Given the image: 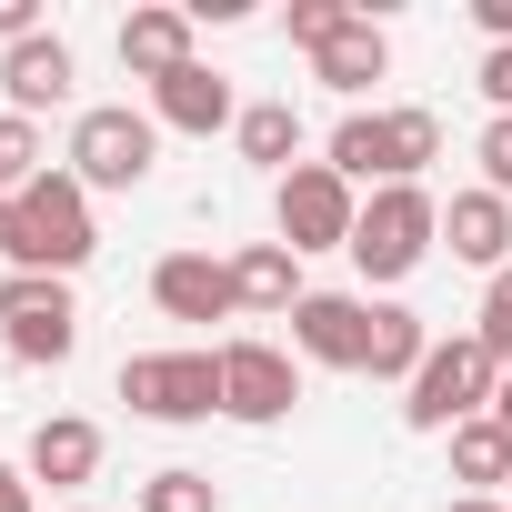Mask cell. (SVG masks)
Instances as JSON below:
<instances>
[{"label":"cell","mask_w":512,"mask_h":512,"mask_svg":"<svg viewBox=\"0 0 512 512\" xmlns=\"http://www.w3.org/2000/svg\"><path fill=\"white\" fill-rule=\"evenodd\" d=\"M492 392H502V352H492L482 332H452V342H432V362L402 382V422H412V432H462V422L492 412Z\"/></svg>","instance_id":"6da1fadb"},{"label":"cell","mask_w":512,"mask_h":512,"mask_svg":"<svg viewBox=\"0 0 512 512\" xmlns=\"http://www.w3.org/2000/svg\"><path fill=\"white\" fill-rule=\"evenodd\" d=\"M422 161H442V121L432 111H342L332 131V171L362 191H392V181H422Z\"/></svg>","instance_id":"7a4b0ae2"},{"label":"cell","mask_w":512,"mask_h":512,"mask_svg":"<svg viewBox=\"0 0 512 512\" xmlns=\"http://www.w3.org/2000/svg\"><path fill=\"white\" fill-rule=\"evenodd\" d=\"M91 251H101V231H91V191H81L71 171H41V181L21 191V241H11V272H51V282H71Z\"/></svg>","instance_id":"3957f363"},{"label":"cell","mask_w":512,"mask_h":512,"mask_svg":"<svg viewBox=\"0 0 512 512\" xmlns=\"http://www.w3.org/2000/svg\"><path fill=\"white\" fill-rule=\"evenodd\" d=\"M432 241H442V201H432L422 181H392V191H372L362 221H352V262H362V282H412V272L432 262Z\"/></svg>","instance_id":"277c9868"},{"label":"cell","mask_w":512,"mask_h":512,"mask_svg":"<svg viewBox=\"0 0 512 512\" xmlns=\"http://www.w3.org/2000/svg\"><path fill=\"white\" fill-rule=\"evenodd\" d=\"M151 161H161V121L131 111V101H91V111L71 121V161H61V171H71L81 191H141Z\"/></svg>","instance_id":"5b68a950"},{"label":"cell","mask_w":512,"mask_h":512,"mask_svg":"<svg viewBox=\"0 0 512 512\" xmlns=\"http://www.w3.org/2000/svg\"><path fill=\"white\" fill-rule=\"evenodd\" d=\"M121 402L141 422H211L221 412V352H131Z\"/></svg>","instance_id":"8992f818"},{"label":"cell","mask_w":512,"mask_h":512,"mask_svg":"<svg viewBox=\"0 0 512 512\" xmlns=\"http://www.w3.org/2000/svg\"><path fill=\"white\" fill-rule=\"evenodd\" d=\"M272 221H282V241L302 251H352V221H362V191L332 171V161H292L282 171V201H272Z\"/></svg>","instance_id":"52a82bcc"},{"label":"cell","mask_w":512,"mask_h":512,"mask_svg":"<svg viewBox=\"0 0 512 512\" xmlns=\"http://www.w3.org/2000/svg\"><path fill=\"white\" fill-rule=\"evenodd\" d=\"M0 342H11V362H71V342H81V302H71V282H51V272H11L0 282Z\"/></svg>","instance_id":"ba28073f"},{"label":"cell","mask_w":512,"mask_h":512,"mask_svg":"<svg viewBox=\"0 0 512 512\" xmlns=\"http://www.w3.org/2000/svg\"><path fill=\"white\" fill-rule=\"evenodd\" d=\"M302 402V372H292V352L282 342H221V412L231 422H251V432H262V422H282Z\"/></svg>","instance_id":"9c48e42d"},{"label":"cell","mask_w":512,"mask_h":512,"mask_svg":"<svg viewBox=\"0 0 512 512\" xmlns=\"http://www.w3.org/2000/svg\"><path fill=\"white\" fill-rule=\"evenodd\" d=\"M292 352L322 362V372H362V362H372V302H352V292H302V302H292Z\"/></svg>","instance_id":"30bf717a"},{"label":"cell","mask_w":512,"mask_h":512,"mask_svg":"<svg viewBox=\"0 0 512 512\" xmlns=\"http://www.w3.org/2000/svg\"><path fill=\"white\" fill-rule=\"evenodd\" d=\"M151 302L171 322H231L241 292H231V262H211V251H161L151 262Z\"/></svg>","instance_id":"8fae6325"},{"label":"cell","mask_w":512,"mask_h":512,"mask_svg":"<svg viewBox=\"0 0 512 512\" xmlns=\"http://www.w3.org/2000/svg\"><path fill=\"white\" fill-rule=\"evenodd\" d=\"M71 41L61 31H41V41H21V51H0V91H11V111L21 121H41V111H61L71 101Z\"/></svg>","instance_id":"7c38bea8"},{"label":"cell","mask_w":512,"mask_h":512,"mask_svg":"<svg viewBox=\"0 0 512 512\" xmlns=\"http://www.w3.org/2000/svg\"><path fill=\"white\" fill-rule=\"evenodd\" d=\"M151 121H161V131L211 141V131H231V121H241V101H231V81H221L211 61H191V71H171V81L151 91Z\"/></svg>","instance_id":"4fadbf2b"},{"label":"cell","mask_w":512,"mask_h":512,"mask_svg":"<svg viewBox=\"0 0 512 512\" xmlns=\"http://www.w3.org/2000/svg\"><path fill=\"white\" fill-rule=\"evenodd\" d=\"M442 241H452V262H472V272H512V201L502 191H452Z\"/></svg>","instance_id":"5bb4252c"},{"label":"cell","mask_w":512,"mask_h":512,"mask_svg":"<svg viewBox=\"0 0 512 512\" xmlns=\"http://www.w3.org/2000/svg\"><path fill=\"white\" fill-rule=\"evenodd\" d=\"M121 71L131 81H171V71H191V11H161V0H151V11H131L121 21Z\"/></svg>","instance_id":"9a60e30c"},{"label":"cell","mask_w":512,"mask_h":512,"mask_svg":"<svg viewBox=\"0 0 512 512\" xmlns=\"http://www.w3.org/2000/svg\"><path fill=\"white\" fill-rule=\"evenodd\" d=\"M231 292H241V312H282V322H292V302H302V251H292V241H241V251H231Z\"/></svg>","instance_id":"2e32d148"},{"label":"cell","mask_w":512,"mask_h":512,"mask_svg":"<svg viewBox=\"0 0 512 512\" xmlns=\"http://www.w3.org/2000/svg\"><path fill=\"white\" fill-rule=\"evenodd\" d=\"M91 472H101V422H81V412H51V422L31 432V482L71 492V482H91Z\"/></svg>","instance_id":"e0dca14e"},{"label":"cell","mask_w":512,"mask_h":512,"mask_svg":"<svg viewBox=\"0 0 512 512\" xmlns=\"http://www.w3.org/2000/svg\"><path fill=\"white\" fill-rule=\"evenodd\" d=\"M382 71H392V41H382V21H372V11H362L342 41H322V51H312V81H332V91H372Z\"/></svg>","instance_id":"ac0fdd59"},{"label":"cell","mask_w":512,"mask_h":512,"mask_svg":"<svg viewBox=\"0 0 512 512\" xmlns=\"http://www.w3.org/2000/svg\"><path fill=\"white\" fill-rule=\"evenodd\" d=\"M432 362V332H422V312H402V302H372V382H412Z\"/></svg>","instance_id":"d6986e66"},{"label":"cell","mask_w":512,"mask_h":512,"mask_svg":"<svg viewBox=\"0 0 512 512\" xmlns=\"http://www.w3.org/2000/svg\"><path fill=\"white\" fill-rule=\"evenodd\" d=\"M452 482H462V492H492V482L512 492V432H502L492 412L452 432Z\"/></svg>","instance_id":"ffe728a7"},{"label":"cell","mask_w":512,"mask_h":512,"mask_svg":"<svg viewBox=\"0 0 512 512\" xmlns=\"http://www.w3.org/2000/svg\"><path fill=\"white\" fill-rule=\"evenodd\" d=\"M231 141H241V161L292 171V151H302V111H292V101H251V111L231 121Z\"/></svg>","instance_id":"44dd1931"},{"label":"cell","mask_w":512,"mask_h":512,"mask_svg":"<svg viewBox=\"0 0 512 512\" xmlns=\"http://www.w3.org/2000/svg\"><path fill=\"white\" fill-rule=\"evenodd\" d=\"M141 512H221V482H211V472H191V462H171V472H151V482H141Z\"/></svg>","instance_id":"7402d4cb"},{"label":"cell","mask_w":512,"mask_h":512,"mask_svg":"<svg viewBox=\"0 0 512 512\" xmlns=\"http://www.w3.org/2000/svg\"><path fill=\"white\" fill-rule=\"evenodd\" d=\"M41 171H51V161H41V121H21V111H0V191L21 201V191H31Z\"/></svg>","instance_id":"603a6c76"},{"label":"cell","mask_w":512,"mask_h":512,"mask_svg":"<svg viewBox=\"0 0 512 512\" xmlns=\"http://www.w3.org/2000/svg\"><path fill=\"white\" fill-rule=\"evenodd\" d=\"M362 11L352 0H292V51H322V41H342Z\"/></svg>","instance_id":"cb8c5ba5"},{"label":"cell","mask_w":512,"mask_h":512,"mask_svg":"<svg viewBox=\"0 0 512 512\" xmlns=\"http://www.w3.org/2000/svg\"><path fill=\"white\" fill-rule=\"evenodd\" d=\"M472 332H482V342L502 352V372H512V272H492V282H482V322H472Z\"/></svg>","instance_id":"d4e9b609"},{"label":"cell","mask_w":512,"mask_h":512,"mask_svg":"<svg viewBox=\"0 0 512 512\" xmlns=\"http://www.w3.org/2000/svg\"><path fill=\"white\" fill-rule=\"evenodd\" d=\"M482 191H502V201H512V111H492V121H482Z\"/></svg>","instance_id":"484cf974"},{"label":"cell","mask_w":512,"mask_h":512,"mask_svg":"<svg viewBox=\"0 0 512 512\" xmlns=\"http://www.w3.org/2000/svg\"><path fill=\"white\" fill-rule=\"evenodd\" d=\"M0 512H41V482H31V462H0Z\"/></svg>","instance_id":"4316f807"},{"label":"cell","mask_w":512,"mask_h":512,"mask_svg":"<svg viewBox=\"0 0 512 512\" xmlns=\"http://www.w3.org/2000/svg\"><path fill=\"white\" fill-rule=\"evenodd\" d=\"M482 101L512 111V51H482Z\"/></svg>","instance_id":"83f0119b"},{"label":"cell","mask_w":512,"mask_h":512,"mask_svg":"<svg viewBox=\"0 0 512 512\" xmlns=\"http://www.w3.org/2000/svg\"><path fill=\"white\" fill-rule=\"evenodd\" d=\"M11 241H21V201L0 191V262H11Z\"/></svg>","instance_id":"f1b7e54d"},{"label":"cell","mask_w":512,"mask_h":512,"mask_svg":"<svg viewBox=\"0 0 512 512\" xmlns=\"http://www.w3.org/2000/svg\"><path fill=\"white\" fill-rule=\"evenodd\" d=\"M442 512H512V502H492V492H452Z\"/></svg>","instance_id":"f546056e"},{"label":"cell","mask_w":512,"mask_h":512,"mask_svg":"<svg viewBox=\"0 0 512 512\" xmlns=\"http://www.w3.org/2000/svg\"><path fill=\"white\" fill-rule=\"evenodd\" d=\"M492 422H502V432H512V372H502V392H492Z\"/></svg>","instance_id":"4dcf8cb0"}]
</instances>
